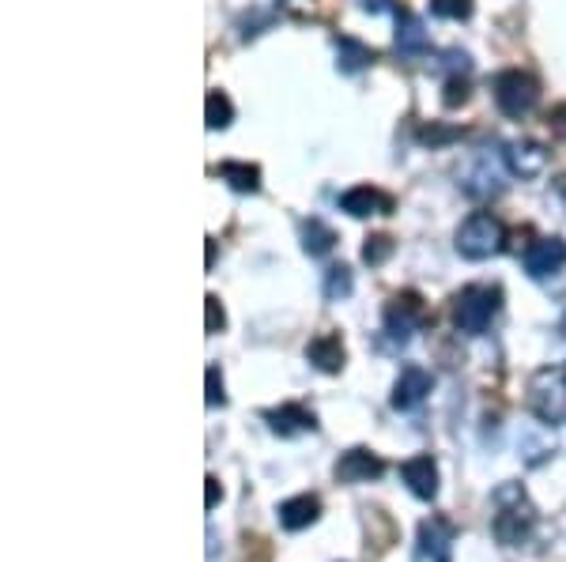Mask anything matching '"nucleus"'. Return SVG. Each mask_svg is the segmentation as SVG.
Segmentation results:
<instances>
[{
    "label": "nucleus",
    "instance_id": "f257e3e1",
    "mask_svg": "<svg viewBox=\"0 0 566 562\" xmlns=\"http://www.w3.org/2000/svg\"><path fill=\"white\" fill-rule=\"evenodd\" d=\"M495 518H491V532H495V540L502 548H522L528 543L536 529V506L528 502L525 487L522 484H499L495 487Z\"/></svg>",
    "mask_w": 566,
    "mask_h": 562
},
{
    "label": "nucleus",
    "instance_id": "f03ea898",
    "mask_svg": "<svg viewBox=\"0 0 566 562\" xmlns=\"http://www.w3.org/2000/svg\"><path fill=\"white\" fill-rule=\"evenodd\" d=\"M499 306H502V287L495 284L461 287L453 295V325H458L464 337H483L491 329V321L499 317Z\"/></svg>",
    "mask_w": 566,
    "mask_h": 562
},
{
    "label": "nucleus",
    "instance_id": "7ed1b4c3",
    "mask_svg": "<svg viewBox=\"0 0 566 562\" xmlns=\"http://www.w3.org/2000/svg\"><path fill=\"white\" fill-rule=\"evenodd\" d=\"M381 321H386V329H381V348L400 351L408 340H412V332H419L427 325L423 295H416V291L392 295L389 303H386V314H381Z\"/></svg>",
    "mask_w": 566,
    "mask_h": 562
},
{
    "label": "nucleus",
    "instance_id": "20e7f679",
    "mask_svg": "<svg viewBox=\"0 0 566 562\" xmlns=\"http://www.w3.org/2000/svg\"><path fill=\"white\" fill-rule=\"evenodd\" d=\"M528 412L541 423H566V362L563 367H544L528 378Z\"/></svg>",
    "mask_w": 566,
    "mask_h": 562
},
{
    "label": "nucleus",
    "instance_id": "39448f33",
    "mask_svg": "<svg viewBox=\"0 0 566 562\" xmlns=\"http://www.w3.org/2000/svg\"><path fill=\"white\" fill-rule=\"evenodd\" d=\"M502 242H506V231H502V223L491 212H472L458 231V253L469 261L495 257Z\"/></svg>",
    "mask_w": 566,
    "mask_h": 562
},
{
    "label": "nucleus",
    "instance_id": "423d86ee",
    "mask_svg": "<svg viewBox=\"0 0 566 562\" xmlns=\"http://www.w3.org/2000/svg\"><path fill=\"white\" fill-rule=\"evenodd\" d=\"M495 103L506 117H525L541 103V84H536V76H528L522 68H506L495 76Z\"/></svg>",
    "mask_w": 566,
    "mask_h": 562
},
{
    "label": "nucleus",
    "instance_id": "0eeeda50",
    "mask_svg": "<svg viewBox=\"0 0 566 562\" xmlns=\"http://www.w3.org/2000/svg\"><path fill=\"white\" fill-rule=\"evenodd\" d=\"M453 540H458V524L446 521V518H427L423 524H419L416 559L419 562H450Z\"/></svg>",
    "mask_w": 566,
    "mask_h": 562
},
{
    "label": "nucleus",
    "instance_id": "6e6552de",
    "mask_svg": "<svg viewBox=\"0 0 566 562\" xmlns=\"http://www.w3.org/2000/svg\"><path fill=\"white\" fill-rule=\"evenodd\" d=\"M261 420L269 423V431L280 434V438H298V434H314L317 431L314 412H310V407H303V404L269 407V412H261Z\"/></svg>",
    "mask_w": 566,
    "mask_h": 562
},
{
    "label": "nucleus",
    "instance_id": "1a4fd4ad",
    "mask_svg": "<svg viewBox=\"0 0 566 562\" xmlns=\"http://www.w3.org/2000/svg\"><path fill=\"white\" fill-rule=\"evenodd\" d=\"M431 389H434V378L427 374L423 367H405L397 385H392V407H397V412H416V407L431 396Z\"/></svg>",
    "mask_w": 566,
    "mask_h": 562
},
{
    "label": "nucleus",
    "instance_id": "9d476101",
    "mask_svg": "<svg viewBox=\"0 0 566 562\" xmlns=\"http://www.w3.org/2000/svg\"><path fill=\"white\" fill-rule=\"evenodd\" d=\"M502 159H506V170L514 178H541L544 170H547V151H544V144H536V140H514V144H506V151H502Z\"/></svg>",
    "mask_w": 566,
    "mask_h": 562
},
{
    "label": "nucleus",
    "instance_id": "9b49d317",
    "mask_svg": "<svg viewBox=\"0 0 566 562\" xmlns=\"http://www.w3.org/2000/svg\"><path fill=\"white\" fill-rule=\"evenodd\" d=\"M381 473H386V460L363 446L348 449L336 460V479H340V484H370V479H378Z\"/></svg>",
    "mask_w": 566,
    "mask_h": 562
},
{
    "label": "nucleus",
    "instance_id": "f8f14e48",
    "mask_svg": "<svg viewBox=\"0 0 566 562\" xmlns=\"http://www.w3.org/2000/svg\"><path fill=\"white\" fill-rule=\"evenodd\" d=\"M563 265H566V242L563 238H541L525 250V272L533 279L555 276Z\"/></svg>",
    "mask_w": 566,
    "mask_h": 562
},
{
    "label": "nucleus",
    "instance_id": "ddd939ff",
    "mask_svg": "<svg viewBox=\"0 0 566 562\" xmlns=\"http://www.w3.org/2000/svg\"><path fill=\"white\" fill-rule=\"evenodd\" d=\"M340 212H348L352 220H367V215H389L392 212V197L381 193L374 185H359L352 193L340 197Z\"/></svg>",
    "mask_w": 566,
    "mask_h": 562
},
{
    "label": "nucleus",
    "instance_id": "4468645a",
    "mask_svg": "<svg viewBox=\"0 0 566 562\" xmlns=\"http://www.w3.org/2000/svg\"><path fill=\"white\" fill-rule=\"evenodd\" d=\"M400 479L408 484V491H412L416 498H423V502H434L438 495V465L434 457H412L400 465Z\"/></svg>",
    "mask_w": 566,
    "mask_h": 562
},
{
    "label": "nucleus",
    "instance_id": "2eb2a0df",
    "mask_svg": "<svg viewBox=\"0 0 566 562\" xmlns=\"http://www.w3.org/2000/svg\"><path fill=\"white\" fill-rule=\"evenodd\" d=\"M306 359L314 362L322 374H340L348 351H344V340L336 337V332H322V337H314L306 343Z\"/></svg>",
    "mask_w": 566,
    "mask_h": 562
},
{
    "label": "nucleus",
    "instance_id": "dca6fc26",
    "mask_svg": "<svg viewBox=\"0 0 566 562\" xmlns=\"http://www.w3.org/2000/svg\"><path fill=\"white\" fill-rule=\"evenodd\" d=\"M317 518H322V498H317V495H298V498L280 502V524L287 532H303Z\"/></svg>",
    "mask_w": 566,
    "mask_h": 562
},
{
    "label": "nucleus",
    "instance_id": "f3484780",
    "mask_svg": "<svg viewBox=\"0 0 566 562\" xmlns=\"http://www.w3.org/2000/svg\"><path fill=\"white\" fill-rule=\"evenodd\" d=\"M370 61H374L370 45H363L359 39H352V34H340V39H336V68L340 72L355 76V72L370 68Z\"/></svg>",
    "mask_w": 566,
    "mask_h": 562
},
{
    "label": "nucleus",
    "instance_id": "a211bd4d",
    "mask_svg": "<svg viewBox=\"0 0 566 562\" xmlns=\"http://www.w3.org/2000/svg\"><path fill=\"white\" fill-rule=\"evenodd\" d=\"M427 50V31H423V20L412 12H397V53L405 57H416V53Z\"/></svg>",
    "mask_w": 566,
    "mask_h": 562
},
{
    "label": "nucleus",
    "instance_id": "6ab92c4d",
    "mask_svg": "<svg viewBox=\"0 0 566 562\" xmlns=\"http://www.w3.org/2000/svg\"><path fill=\"white\" fill-rule=\"evenodd\" d=\"M216 174L234 189V193H258L261 189V170L253 162H219Z\"/></svg>",
    "mask_w": 566,
    "mask_h": 562
},
{
    "label": "nucleus",
    "instance_id": "aec40b11",
    "mask_svg": "<svg viewBox=\"0 0 566 562\" xmlns=\"http://www.w3.org/2000/svg\"><path fill=\"white\" fill-rule=\"evenodd\" d=\"M298 234H303V250L310 253V257H325V253L336 246L333 226H325L322 220H306Z\"/></svg>",
    "mask_w": 566,
    "mask_h": 562
},
{
    "label": "nucleus",
    "instance_id": "412c9836",
    "mask_svg": "<svg viewBox=\"0 0 566 562\" xmlns=\"http://www.w3.org/2000/svg\"><path fill=\"white\" fill-rule=\"evenodd\" d=\"M355 291V279H352V268L348 265H333L325 272L322 279V295L328 298V303H344Z\"/></svg>",
    "mask_w": 566,
    "mask_h": 562
},
{
    "label": "nucleus",
    "instance_id": "4be33fe9",
    "mask_svg": "<svg viewBox=\"0 0 566 562\" xmlns=\"http://www.w3.org/2000/svg\"><path fill=\"white\" fill-rule=\"evenodd\" d=\"M205 117H208V129H227L234 121V106L223 91H208V103H205Z\"/></svg>",
    "mask_w": 566,
    "mask_h": 562
},
{
    "label": "nucleus",
    "instance_id": "5701e85b",
    "mask_svg": "<svg viewBox=\"0 0 566 562\" xmlns=\"http://www.w3.org/2000/svg\"><path fill=\"white\" fill-rule=\"evenodd\" d=\"M392 250H397V242H392L389 234H374V238H367V246H363V261H367L370 268H378L392 257Z\"/></svg>",
    "mask_w": 566,
    "mask_h": 562
},
{
    "label": "nucleus",
    "instance_id": "b1692460",
    "mask_svg": "<svg viewBox=\"0 0 566 562\" xmlns=\"http://www.w3.org/2000/svg\"><path fill=\"white\" fill-rule=\"evenodd\" d=\"M431 12L442 15V20H469L472 0H431Z\"/></svg>",
    "mask_w": 566,
    "mask_h": 562
},
{
    "label": "nucleus",
    "instance_id": "393cba45",
    "mask_svg": "<svg viewBox=\"0 0 566 562\" xmlns=\"http://www.w3.org/2000/svg\"><path fill=\"white\" fill-rule=\"evenodd\" d=\"M317 0H280V12L291 15V20H314L317 15Z\"/></svg>",
    "mask_w": 566,
    "mask_h": 562
},
{
    "label": "nucleus",
    "instance_id": "a878e982",
    "mask_svg": "<svg viewBox=\"0 0 566 562\" xmlns=\"http://www.w3.org/2000/svg\"><path fill=\"white\" fill-rule=\"evenodd\" d=\"M208 407H223L227 404V393H223V374H219V367H208Z\"/></svg>",
    "mask_w": 566,
    "mask_h": 562
},
{
    "label": "nucleus",
    "instance_id": "bb28decb",
    "mask_svg": "<svg viewBox=\"0 0 566 562\" xmlns=\"http://www.w3.org/2000/svg\"><path fill=\"white\" fill-rule=\"evenodd\" d=\"M205 310H208V332H219L227 325V317H223V306H219V298L216 295H208L205 298Z\"/></svg>",
    "mask_w": 566,
    "mask_h": 562
},
{
    "label": "nucleus",
    "instance_id": "cd10ccee",
    "mask_svg": "<svg viewBox=\"0 0 566 562\" xmlns=\"http://www.w3.org/2000/svg\"><path fill=\"white\" fill-rule=\"evenodd\" d=\"M464 98H469V84H464V79H458V76H453L450 84H446V95H442V103H446V106H458V103H464Z\"/></svg>",
    "mask_w": 566,
    "mask_h": 562
},
{
    "label": "nucleus",
    "instance_id": "c85d7f7f",
    "mask_svg": "<svg viewBox=\"0 0 566 562\" xmlns=\"http://www.w3.org/2000/svg\"><path fill=\"white\" fill-rule=\"evenodd\" d=\"M453 136H461V129H442V125H431V129L419 132V140H423V144H446V140H453Z\"/></svg>",
    "mask_w": 566,
    "mask_h": 562
},
{
    "label": "nucleus",
    "instance_id": "c756f323",
    "mask_svg": "<svg viewBox=\"0 0 566 562\" xmlns=\"http://www.w3.org/2000/svg\"><path fill=\"white\" fill-rule=\"evenodd\" d=\"M359 4H363V12H374V15H381V12H392V15H397V12H400V8L392 4V0H359Z\"/></svg>",
    "mask_w": 566,
    "mask_h": 562
},
{
    "label": "nucleus",
    "instance_id": "7c9ffc66",
    "mask_svg": "<svg viewBox=\"0 0 566 562\" xmlns=\"http://www.w3.org/2000/svg\"><path fill=\"white\" fill-rule=\"evenodd\" d=\"M205 484H208L205 506H208V510H216V502H219V498H223V487H219V479H216V476H208V479H205Z\"/></svg>",
    "mask_w": 566,
    "mask_h": 562
},
{
    "label": "nucleus",
    "instance_id": "2f4dec72",
    "mask_svg": "<svg viewBox=\"0 0 566 562\" xmlns=\"http://www.w3.org/2000/svg\"><path fill=\"white\" fill-rule=\"evenodd\" d=\"M446 68H453V72H469V53H458V50H450V53H446Z\"/></svg>",
    "mask_w": 566,
    "mask_h": 562
},
{
    "label": "nucleus",
    "instance_id": "473e14b6",
    "mask_svg": "<svg viewBox=\"0 0 566 562\" xmlns=\"http://www.w3.org/2000/svg\"><path fill=\"white\" fill-rule=\"evenodd\" d=\"M552 129H555V136H563L566 140V106H559V110L552 114Z\"/></svg>",
    "mask_w": 566,
    "mask_h": 562
},
{
    "label": "nucleus",
    "instance_id": "72a5a7b5",
    "mask_svg": "<svg viewBox=\"0 0 566 562\" xmlns=\"http://www.w3.org/2000/svg\"><path fill=\"white\" fill-rule=\"evenodd\" d=\"M555 189H559V197H563V204H566V178L555 181Z\"/></svg>",
    "mask_w": 566,
    "mask_h": 562
},
{
    "label": "nucleus",
    "instance_id": "f704fd0d",
    "mask_svg": "<svg viewBox=\"0 0 566 562\" xmlns=\"http://www.w3.org/2000/svg\"><path fill=\"white\" fill-rule=\"evenodd\" d=\"M559 332H563V337H566V314H563V321H559Z\"/></svg>",
    "mask_w": 566,
    "mask_h": 562
}]
</instances>
